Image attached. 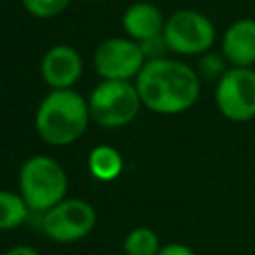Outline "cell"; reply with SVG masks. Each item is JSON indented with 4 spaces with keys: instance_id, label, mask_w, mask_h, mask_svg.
Wrapping results in <instances>:
<instances>
[{
    "instance_id": "12",
    "label": "cell",
    "mask_w": 255,
    "mask_h": 255,
    "mask_svg": "<svg viewBox=\"0 0 255 255\" xmlns=\"http://www.w3.org/2000/svg\"><path fill=\"white\" fill-rule=\"evenodd\" d=\"M88 169L90 173L100 181H112L116 179L124 169V159L120 151L112 145H96L88 155Z\"/></svg>"
},
{
    "instance_id": "11",
    "label": "cell",
    "mask_w": 255,
    "mask_h": 255,
    "mask_svg": "<svg viewBox=\"0 0 255 255\" xmlns=\"http://www.w3.org/2000/svg\"><path fill=\"white\" fill-rule=\"evenodd\" d=\"M122 26H124L128 38H131L135 42H143L147 38L163 34L165 18L155 4L133 2L126 8V12L122 16Z\"/></svg>"
},
{
    "instance_id": "16",
    "label": "cell",
    "mask_w": 255,
    "mask_h": 255,
    "mask_svg": "<svg viewBox=\"0 0 255 255\" xmlns=\"http://www.w3.org/2000/svg\"><path fill=\"white\" fill-rule=\"evenodd\" d=\"M70 0H22L28 14L36 18H54L68 8Z\"/></svg>"
},
{
    "instance_id": "20",
    "label": "cell",
    "mask_w": 255,
    "mask_h": 255,
    "mask_svg": "<svg viewBox=\"0 0 255 255\" xmlns=\"http://www.w3.org/2000/svg\"><path fill=\"white\" fill-rule=\"evenodd\" d=\"M90 2H98V0H90Z\"/></svg>"
},
{
    "instance_id": "18",
    "label": "cell",
    "mask_w": 255,
    "mask_h": 255,
    "mask_svg": "<svg viewBox=\"0 0 255 255\" xmlns=\"http://www.w3.org/2000/svg\"><path fill=\"white\" fill-rule=\"evenodd\" d=\"M157 255H195V251L185 243H167L159 247Z\"/></svg>"
},
{
    "instance_id": "13",
    "label": "cell",
    "mask_w": 255,
    "mask_h": 255,
    "mask_svg": "<svg viewBox=\"0 0 255 255\" xmlns=\"http://www.w3.org/2000/svg\"><path fill=\"white\" fill-rule=\"evenodd\" d=\"M30 207L20 193L0 191V231H10L20 227L30 217Z\"/></svg>"
},
{
    "instance_id": "1",
    "label": "cell",
    "mask_w": 255,
    "mask_h": 255,
    "mask_svg": "<svg viewBox=\"0 0 255 255\" xmlns=\"http://www.w3.org/2000/svg\"><path fill=\"white\" fill-rule=\"evenodd\" d=\"M141 106L161 116L183 114L193 108L201 94L197 70L173 58L147 60L135 76Z\"/></svg>"
},
{
    "instance_id": "9",
    "label": "cell",
    "mask_w": 255,
    "mask_h": 255,
    "mask_svg": "<svg viewBox=\"0 0 255 255\" xmlns=\"http://www.w3.org/2000/svg\"><path fill=\"white\" fill-rule=\"evenodd\" d=\"M84 72V62L82 56L76 48L58 44L52 46L40 62V76L46 86L52 90H62V88H72Z\"/></svg>"
},
{
    "instance_id": "6",
    "label": "cell",
    "mask_w": 255,
    "mask_h": 255,
    "mask_svg": "<svg viewBox=\"0 0 255 255\" xmlns=\"http://www.w3.org/2000/svg\"><path fill=\"white\" fill-rule=\"evenodd\" d=\"M98 215L86 199H62L48 211L40 213V229L58 243H74L88 237L96 227Z\"/></svg>"
},
{
    "instance_id": "7",
    "label": "cell",
    "mask_w": 255,
    "mask_h": 255,
    "mask_svg": "<svg viewBox=\"0 0 255 255\" xmlns=\"http://www.w3.org/2000/svg\"><path fill=\"white\" fill-rule=\"evenodd\" d=\"M219 114L233 122L245 124L255 118V70L231 66L217 82L213 92Z\"/></svg>"
},
{
    "instance_id": "17",
    "label": "cell",
    "mask_w": 255,
    "mask_h": 255,
    "mask_svg": "<svg viewBox=\"0 0 255 255\" xmlns=\"http://www.w3.org/2000/svg\"><path fill=\"white\" fill-rule=\"evenodd\" d=\"M139 46H141V52H143V56H145V62H147V60L167 58V52H169V46H167L163 34L153 36V38H147V40L139 42Z\"/></svg>"
},
{
    "instance_id": "10",
    "label": "cell",
    "mask_w": 255,
    "mask_h": 255,
    "mask_svg": "<svg viewBox=\"0 0 255 255\" xmlns=\"http://www.w3.org/2000/svg\"><path fill=\"white\" fill-rule=\"evenodd\" d=\"M229 66H255V18H239L231 22L221 36L219 50Z\"/></svg>"
},
{
    "instance_id": "4",
    "label": "cell",
    "mask_w": 255,
    "mask_h": 255,
    "mask_svg": "<svg viewBox=\"0 0 255 255\" xmlns=\"http://www.w3.org/2000/svg\"><path fill=\"white\" fill-rule=\"evenodd\" d=\"M90 116L102 128L128 126L141 108L135 84L129 80H102L88 98Z\"/></svg>"
},
{
    "instance_id": "2",
    "label": "cell",
    "mask_w": 255,
    "mask_h": 255,
    "mask_svg": "<svg viewBox=\"0 0 255 255\" xmlns=\"http://www.w3.org/2000/svg\"><path fill=\"white\" fill-rule=\"evenodd\" d=\"M90 106L82 94L72 88L50 90L36 110V131L50 145H70L80 139L88 128Z\"/></svg>"
},
{
    "instance_id": "19",
    "label": "cell",
    "mask_w": 255,
    "mask_h": 255,
    "mask_svg": "<svg viewBox=\"0 0 255 255\" xmlns=\"http://www.w3.org/2000/svg\"><path fill=\"white\" fill-rule=\"evenodd\" d=\"M4 255H40V253H38L36 249L28 247V245H16V247L8 249Z\"/></svg>"
},
{
    "instance_id": "5",
    "label": "cell",
    "mask_w": 255,
    "mask_h": 255,
    "mask_svg": "<svg viewBox=\"0 0 255 255\" xmlns=\"http://www.w3.org/2000/svg\"><path fill=\"white\" fill-rule=\"evenodd\" d=\"M215 24L199 10L181 8L173 12L163 26V38L169 52L179 56H201L215 44Z\"/></svg>"
},
{
    "instance_id": "14",
    "label": "cell",
    "mask_w": 255,
    "mask_h": 255,
    "mask_svg": "<svg viewBox=\"0 0 255 255\" xmlns=\"http://www.w3.org/2000/svg\"><path fill=\"white\" fill-rule=\"evenodd\" d=\"M161 243L151 227H133L124 239L126 255H157Z\"/></svg>"
},
{
    "instance_id": "8",
    "label": "cell",
    "mask_w": 255,
    "mask_h": 255,
    "mask_svg": "<svg viewBox=\"0 0 255 255\" xmlns=\"http://www.w3.org/2000/svg\"><path fill=\"white\" fill-rule=\"evenodd\" d=\"M143 64L141 46L131 38H108L94 52V68L102 80H135Z\"/></svg>"
},
{
    "instance_id": "3",
    "label": "cell",
    "mask_w": 255,
    "mask_h": 255,
    "mask_svg": "<svg viewBox=\"0 0 255 255\" xmlns=\"http://www.w3.org/2000/svg\"><path fill=\"white\" fill-rule=\"evenodd\" d=\"M18 185L30 211L44 213L66 197L68 175L56 159L48 155H32L20 167Z\"/></svg>"
},
{
    "instance_id": "15",
    "label": "cell",
    "mask_w": 255,
    "mask_h": 255,
    "mask_svg": "<svg viewBox=\"0 0 255 255\" xmlns=\"http://www.w3.org/2000/svg\"><path fill=\"white\" fill-rule=\"evenodd\" d=\"M229 68L231 66H229V62L225 60V56L221 52H211L209 50V52H205V54L199 56L195 70H197L199 78H203L207 82H217Z\"/></svg>"
}]
</instances>
